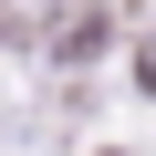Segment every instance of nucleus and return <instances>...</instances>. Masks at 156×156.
<instances>
[{
	"label": "nucleus",
	"instance_id": "1",
	"mask_svg": "<svg viewBox=\"0 0 156 156\" xmlns=\"http://www.w3.org/2000/svg\"><path fill=\"white\" fill-rule=\"evenodd\" d=\"M135 83H146V94H156V31H146V42H135Z\"/></svg>",
	"mask_w": 156,
	"mask_h": 156
}]
</instances>
